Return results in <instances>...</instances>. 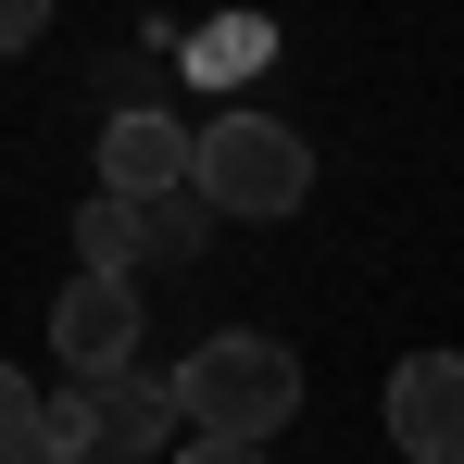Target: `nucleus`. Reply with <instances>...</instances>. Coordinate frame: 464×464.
<instances>
[{
    "instance_id": "nucleus-1",
    "label": "nucleus",
    "mask_w": 464,
    "mask_h": 464,
    "mask_svg": "<svg viewBox=\"0 0 464 464\" xmlns=\"http://www.w3.org/2000/svg\"><path fill=\"white\" fill-rule=\"evenodd\" d=\"M176 414H188V440H276L302 414V352L264 326H227L176 364Z\"/></svg>"
},
{
    "instance_id": "nucleus-2",
    "label": "nucleus",
    "mask_w": 464,
    "mask_h": 464,
    "mask_svg": "<svg viewBox=\"0 0 464 464\" xmlns=\"http://www.w3.org/2000/svg\"><path fill=\"white\" fill-rule=\"evenodd\" d=\"M201 201L238 214V227H276L314 201V139L276 126V113H214L201 126Z\"/></svg>"
},
{
    "instance_id": "nucleus-3",
    "label": "nucleus",
    "mask_w": 464,
    "mask_h": 464,
    "mask_svg": "<svg viewBox=\"0 0 464 464\" xmlns=\"http://www.w3.org/2000/svg\"><path fill=\"white\" fill-rule=\"evenodd\" d=\"M51 352H63L88 389L126 377V364H139V276H88L76 264V289L51 302Z\"/></svg>"
},
{
    "instance_id": "nucleus-4",
    "label": "nucleus",
    "mask_w": 464,
    "mask_h": 464,
    "mask_svg": "<svg viewBox=\"0 0 464 464\" xmlns=\"http://www.w3.org/2000/svg\"><path fill=\"white\" fill-rule=\"evenodd\" d=\"M389 440H401V464H464V352L389 364Z\"/></svg>"
},
{
    "instance_id": "nucleus-5",
    "label": "nucleus",
    "mask_w": 464,
    "mask_h": 464,
    "mask_svg": "<svg viewBox=\"0 0 464 464\" xmlns=\"http://www.w3.org/2000/svg\"><path fill=\"white\" fill-rule=\"evenodd\" d=\"M101 188H113V201H176V188H201V126H176V113H113V126H101Z\"/></svg>"
},
{
    "instance_id": "nucleus-6",
    "label": "nucleus",
    "mask_w": 464,
    "mask_h": 464,
    "mask_svg": "<svg viewBox=\"0 0 464 464\" xmlns=\"http://www.w3.org/2000/svg\"><path fill=\"white\" fill-rule=\"evenodd\" d=\"M88 414H101V464H151V452L176 464V427H188L176 414V377H139V364L88 389Z\"/></svg>"
},
{
    "instance_id": "nucleus-7",
    "label": "nucleus",
    "mask_w": 464,
    "mask_h": 464,
    "mask_svg": "<svg viewBox=\"0 0 464 464\" xmlns=\"http://www.w3.org/2000/svg\"><path fill=\"white\" fill-rule=\"evenodd\" d=\"M76 264H88V276H139V264H151V201L88 188V214H76Z\"/></svg>"
},
{
    "instance_id": "nucleus-8",
    "label": "nucleus",
    "mask_w": 464,
    "mask_h": 464,
    "mask_svg": "<svg viewBox=\"0 0 464 464\" xmlns=\"http://www.w3.org/2000/svg\"><path fill=\"white\" fill-rule=\"evenodd\" d=\"M38 440H51V401H38V377H13V364H0V464H25Z\"/></svg>"
},
{
    "instance_id": "nucleus-9",
    "label": "nucleus",
    "mask_w": 464,
    "mask_h": 464,
    "mask_svg": "<svg viewBox=\"0 0 464 464\" xmlns=\"http://www.w3.org/2000/svg\"><path fill=\"white\" fill-rule=\"evenodd\" d=\"M201 227H214V201H201V188L151 201V251H201Z\"/></svg>"
},
{
    "instance_id": "nucleus-10",
    "label": "nucleus",
    "mask_w": 464,
    "mask_h": 464,
    "mask_svg": "<svg viewBox=\"0 0 464 464\" xmlns=\"http://www.w3.org/2000/svg\"><path fill=\"white\" fill-rule=\"evenodd\" d=\"M201 63H214V76H251V63H264V25H214Z\"/></svg>"
},
{
    "instance_id": "nucleus-11",
    "label": "nucleus",
    "mask_w": 464,
    "mask_h": 464,
    "mask_svg": "<svg viewBox=\"0 0 464 464\" xmlns=\"http://www.w3.org/2000/svg\"><path fill=\"white\" fill-rule=\"evenodd\" d=\"M38 38H51V0H0V63L38 51Z\"/></svg>"
},
{
    "instance_id": "nucleus-12",
    "label": "nucleus",
    "mask_w": 464,
    "mask_h": 464,
    "mask_svg": "<svg viewBox=\"0 0 464 464\" xmlns=\"http://www.w3.org/2000/svg\"><path fill=\"white\" fill-rule=\"evenodd\" d=\"M176 464H264V440H176Z\"/></svg>"
},
{
    "instance_id": "nucleus-13",
    "label": "nucleus",
    "mask_w": 464,
    "mask_h": 464,
    "mask_svg": "<svg viewBox=\"0 0 464 464\" xmlns=\"http://www.w3.org/2000/svg\"><path fill=\"white\" fill-rule=\"evenodd\" d=\"M25 464H88V452H25Z\"/></svg>"
}]
</instances>
